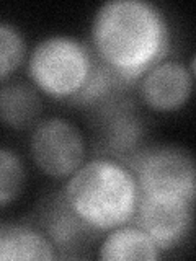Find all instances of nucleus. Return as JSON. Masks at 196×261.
I'll return each instance as SVG.
<instances>
[{"label": "nucleus", "mask_w": 196, "mask_h": 261, "mask_svg": "<svg viewBox=\"0 0 196 261\" xmlns=\"http://www.w3.org/2000/svg\"><path fill=\"white\" fill-rule=\"evenodd\" d=\"M194 219V202L183 199H159L139 196L133 222L155 242L162 253L182 247L190 237Z\"/></svg>", "instance_id": "8"}, {"label": "nucleus", "mask_w": 196, "mask_h": 261, "mask_svg": "<svg viewBox=\"0 0 196 261\" xmlns=\"http://www.w3.org/2000/svg\"><path fill=\"white\" fill-rule=\"evenodd\" d=\"M128 167L139 193L159 199L196 201V165L191 152L174 144L144 145Z\"/></svg>", "instance_id": "4"}, {"label": "nucleus", "mask_w": 196, "mask_h": 261, "mask_svg": "<svg viewBox=\"0 0 196 261\" xmlns=\"http://www.w3.org/2000/svg\"><path fill=\"white\" fill-rule=\"evenodd\" d=\"M44 96L28 79L0 84V124L12 130L31 129L41 119Z\"/></svg>", "instance_id": "9"}, {"label": "nucleus", "mask_w": 196, "mask_h": 261, "mask_svg": "<svg viewBox=\"0 0 196 261\" xmlns=\"http://www.w3.org/2000/svg\"><path fill=\"white\" fill-rule=\"evenodd\" d=\"M134 87L139 101L149 111L160 114L182 111L194 88V56L188 64L170 56L165 57L151 65Z\"/></svg>", "instance_id": "7"}, {"label": "nucleus", "mask_w": 196, "mask_h": 261, "mask_svg": "<svg viewBox=\"0 0 196 261\" xmlns=\"http://www.w3.org/2000/svg\"><path fill=\"white\" fill-rule=\"evenodd\" d=\"M59 258L39 225L0 227V261H49Z\"/></svg>", "instance_id": "11"}, {"label": "nucleus", "mask_w": 196, "mask_h": 261, "mask_svg": "<svg viewBox=\"0 0 196 261\" xmlns=\"http://www.w3.org/2000/svg\"><path fill=\"white\" fill-rule=\"evenodd\" d=\"M96 118V153L122 163L144 147V122L134 103L122 93L90 110Z\"/></svg>", "instance_id": "6"}, {"label": "nucleus", "mask_w": 196, "mask_h": 261, "mask_svg": "<svg viewBox=\"0 0 196 261\" xmlns=\"http://www.w3.org/2000/svg\"><path fill=\"white\" fill-rule=\"evenodd\" d=\"M88 44L98 62L134 87L151 65L170 56V23L149 0H106L92 16Z\"/></svg>", "instance_id": "1"}, {"label": "nucleus", "mask_w": 196, "mask_h": 261, "mask_svg": "<svg viewBox=\"0 0 196 261\" xmlns=\"http://www.w3.org/2000/svg\"><path fill=\"white\" fill-rule=\"evenodd\" d=\"M98 259L103 261H155L163 256L160 248L133 220L102 233Z\"/></svg>", "instance_id": "10"}, {"label": "nucleus", "mask_w": 196, "mask_h": 261, "mask_svg": "<svg viewBox=\"0 0 196 261\" xmlns=\"http://www.w3.org/2000/svg\"><path fill=\"white\" fill-rule=\"evenodd\" d=\"M39 227L51 240L59 256H67L69 251L82 248L90 235H95L69 209L61 194H56L53 202L46 207Z\"/></svg>", "instance_id": "12"}, {"label": "nucleus", "mask_w": 196, "mask_h": 261, "mask_svg": "<svg viewBox=\"0 0 196 261\" xmlns=\"http://www.w3.org/2000/svg\"><path fill=\"white\" fill-rule=\"evenodd\" d=\"M59 194L95 235L131 222L141 196L134 173L126 163L98 153L88 157L65 179Z\"/></svg>", "instance_id": "2"}, {"label": "nucleus", "mask_w": 196, "mask_h": 261, "mask_svg": "<svg viewBox=\"0 0 196 261\" xmlns=\"http://www.w3.org/2000/svg\"><path fill=\"white\" fill-rule=\"evenodd\" d=\"M27 163L12 147L0 145V209L20 198L27 185Z\"/></svg>", "instance_id": "14"}, {"label": "nucleus", "mask_w": 196, "mask_h": 261, "mask_svg": "<svg viewBox=\"0 0 196 261\" xmlns=\"http://www.w3.org/2000/svg\"><path fill=\"white\" fill-rule=\"evenodd\" d=\"M95 65L96 57L88 43L74 35L54 33L30 47L24 72L44 98L74 105Z\"/></svg>", "instance_id": "3"}, {"label": "nucleus", "mask_w": 196, "mask_h": 261, "mask_svg": "<svg viewBox=\"0 0 196 261\" xmlns=\"http://www.w3.org/2000/svg\"><path fill=\"white\" fill-rule=\"evenodd\" d=\"M28 155L44 176L65 181L90 157L88 139L69 118H41L30 129Z\"/></svg>", "instance_id": "5"}, {"label": "nucleus", "mask_w": 196, "mask_h": 261, "mask_svg": "<svg viewBox=\"0 0 196 261\" xmlns=\"http://www.w3.org/2000/svg\"><path fill=\"white\" fill-rule=\"evenodd\" d=\"M28 41L15 23L0 20V84L13 79L24 67L28 56Z\"/></svg>", "instance_id": "13"}]
</instances>
